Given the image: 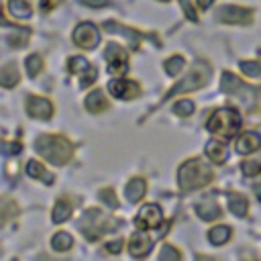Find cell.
Instances as JSON below:
<instances>
[{
	"label": "cell",
	"instance_id": "cell-33",
	"mask_svg": "<svg viewBox=\"0 0 261 261\" xmlns=\"http://www.w3.org/2000/svg\"><path fill=\"white\" fill-rule=\"evenodd\" d=\"M100 200L106 202L110 208H116V206H118V200H116V196H114V190H110V188H106V190L100 192Z\"/></svg>",
	"mask_w": 261,
	"mask_h": 261
},
{
	"label": "cell",
	"instance_id": "cell-37",
	"mask_svg": "<svg viewBox=\"0 0 261 261\" xmlns=\"http://www.w3.org/2000/svg\"><path fill=\"white\" fill-rule=\"evenodd\" d=\"M120 245H122V243H120V241H110V243H108V245H106V249H108V251H110V253H120V249H122V247H120Z\"/></svg>",
	"mask_w": 261,
	"mask_h": 261
},
{
	"label": "cell",
	"instance_id": "cell-8",
	"mask_svg": "<svg viewBox=\"0 0 261 261\" xmlns=\"http://www.w3.org/2000/svg\"><path fill=\"white\" fill-rule=\"evenodd\" d=\"M161 218H163V212L157 204H147L141 208V212L137 214L135 218V224L139 228H157L161 224Z\"/></svg>",
	"mask_w": 261,
	"mask_h": 261
},
{
	"label": "cell",
	"instance_id": "cell-22",
	"mask_svg": "<svg viewBox=\"0 0 261 261\" xmlns=\"http://www.w3.org/2000/svg\"><path fill=\"white\" fill-rule=\"evenodd\" d=\"M230 234H232L230 226H224V224H220V226H214V228H210V232H208V239H210V243H212V245H222V243H226V241L230 239Z\"/></svg>",
	"mask_w": 261,
	"mask_h": 261
},
{
	"label": "cell",
	"instance_id": "cell-1",
	"mask_svg": "<svg viewBox=\"0 0 261 261\" xmlns=\"http://www.w3.org/2000/svg\"><path fill=\"white\" fill-rule=\"evenodd\" d=\"M35 149L43 159H47L53 165H65L71 159V151H73L71 143L65 137H59V135L39 137L37 143H35Z\"/></svg>",
	"mask_w": 261,
	"mask_h": 261
},
{
	"label": "cell",
	"instance_id": "cell-29",
	"mask_svg": "<svg viewBox=\"0 0 261 261\" xmlns=\"http://www.w3.org/2000/svg\"><path fill=\"white\" fill-rule=\"evenodd\" d=\"M71 237L67 234V232H57L53 239H51V247L55 249V251H67L69 247H71Z\"/></svg>",
	"mask_w": 261,
	"mask_h": 261
},
{
	"label": "cell",
	"instance_id": "cell-31",
	"mask_svg": "<svg viewBox=\"0 0 261 261\" xmlns=\"http://www.w3.org/2000/svg\"><path fill=\"white\" fill-rule=\"evenodd\" d=\"M241 69H243L245 75H249V77L261 75V63H259V61H243V63H241Z\"/></svg>",
	"mask_w": 261,
	"mask_h": 261
},
{
	"label": "cell",
	"instance_id": "cell-11",
	"mask_svg": "<svg viewBox=\"0 0 261 261\" xmlns=\"http://www.w3.org/2000/svg\"><path fill=\"white\" fill-rule=\"evenodd\" d=\"M108 90L114 98H120V100H130L139 96V86L128 80H112L108 84Z\"/></svg>",
	"mask_w": 261,
	"mask_h": 261
},
{
	"label": "cell",
	"instance_id": "cell-16",
	"mask_svg": "<svg viewBox=\"0 0 261 261\" xmlns=\"http://www.w3.org/2000/svg\"><path fill=\"white\" fill-rule=\"evenodd\" d=\"M106 108H108V100L104 98V94H102L100 90H94V92L88 94V98H86V110H88V112L100 114V112L106 110Z\"/></svg>",
	"mask_w": 261,
	"mask_h": 261
},
{
	"label": "cell",
	"instance_id": "cell-34",
	"mask_svg": "<svg viewBox=\"0 0 261 261\" xmlns=\"http://www.w3.org/2000/svg\"><path fill=\"white\" fill-rule=\"evenodd\" d=\"M241 169H243L245 175H257L261 171V163L259 161H243Z\"/></svg>",
	"mask_w": 261,
	"mask_h": 261
},
{
	"label": "cell",
	"instance_id": "cell-19",
	"mask_svg": "<svg viewBox=\"0 0 261 261\" xmlns=\"http://www.w3.org/2000/svg\"><path fill=\"white\" fill-rule=\"evenodd\" d=\"M8 10L16 18H31L33 16V8L27 0H8Z\"/></svg>",
	"mask_w": 261,
	"mask_h": 261
},
{
	"label": "cell",
	"instance_id": "cell-5",
	"mask_svg": "<svg viewBox=\"0 0 261 261\" xmlns=\"http://www.w3.org/2000/svg\"><path fill=\"white\" fill-rule=\"evenodd\" d=\"M108 224H110V220L104 218V216L100 214V210H88V212L84 214L82 222H80V226H82L80 230H84V234L94 241V239H98L104 230H110Z\"/></svg>",
	"mask_w": 261,
	"mask_h": 261
},
{
	"label": "cell",
	"instance_id": "cell-24",
	"mask_svg": "<svg viewBox=\"0 0 261 261\" xmlns=\"http://www.w3.org/2000/svg\"><path fill=\"white\" fill-rule=\"evenodd\" d=\"M69 216H71V206H69V202H65V200H59V202L53 206V214H51V220H53V222H65Z\"/></svg>",
	"mask_w": 261,
	"mask_h": 261
},
{
	"label": "cell",
	"instance_id": "cell-21",
	"mask_svg": "<svg viewBox=\"0 0 261 261\" xmlns=\"http://www.w3.org/2000/svg\"><path fill=\"white\" fill-rule=\"evenodd\" d=\"M18 77L20 75H18V69H16L14 63H6L0 71V82H2L4 88H12L14 84H18Z\"/></svg>",
	"mask_w": 261,
	"mask_h": 261
},
{
	"label": "cell",
	"instance_id": "cell-7",
	"mask_svg": "<svg viewBox=\"0 0 261 261\" xmlns=\"http://www.w3.org/2000/svg\"><path fill=\"white\" fill-rule=\"evenodd\" d=\"M104 57H106V61H108V69H110V73L120 75V73H124V71L128 69V55H126V51H124L122 47L110 43V45L106 47Z\"/></svg>",
	"mask_w": 261,
	"mask_h": 261
},
{
	"label": "cell",
	"instance_id": "cell-2",
	"mask_svg": "<svg viewBox=\"0 0 261 261\" xmlns=\"http://www.w3.org/2000/svg\"><path fill=\"white\" fill-rule=\"evenodd\" d=\"M212 177H214L212 165L204 163L202 159H190L177 171V184L181 190H198L208 181H212Z\"/></svg>",
	"mask_w": 261,
	"mask_h": 261
},
{
	"label": "cell",
	"instance_id": "cell-39",
	"mask_svg": "<svg viewBox=\"0 0 261 261\" xmlns=\"http://www.w3.org/2000/svg\"><path fill=\"white\" fill-rule=\"evenodd\" d=\"M196 261H216V259H212V257H206V255H198V257H196Z\"/></svg>",
	"mask_w": 261,
	"mask_h": 261
},
{
	"label": "cell",
	"instance_id": "cell-42",
	"mask_svg": "<svg viewBox=\"0 0 261 261\" xmlns=\"http://www.w3.org/2000/svg\"><path fill=\"white\" fill-rule=\"evenodd\" d=\"M198 2H200V6H204V8H206V6H210V2H212V0H198Z\"/></svg>",
	"mask_w": 261,
	"mask_h": 261
},
{
	"label": "cell",
	"instance_id": "cell-41",
	"mask_svg": "<svg viewBox=\"0 0 261 261\" xmlns=\"http://www.w3.org/2000/svg\"><path fill=\"white\" fill-rule=\"evenodd\" d=\"M255 192H257V198L261 200V184H257V186H255Z\"/></svg>",
	"mask_w": 261,
	"mask_h": 261
},
{
	"label": "cell",
	"instance_id": "cell-28",
	"mask_svg": "<svg viewBox=\"0 0 261 261\" xmlns=\"http://www.w3.org/2000/svg\"><path fill=\"white\" fill-rule=\"evenodd\" d=\"M184 63H186V61H184V57H179V55L169 57V59L165 61V65H163V67H165V73H167V75H177V73L184 69Z\"/></svg>",
	"mask_w": 261,
	"mask_h": 261
},
{
	"label": "cell",
	"instance_id": "cell-35",
	"mask_svg": "<svg viewBox=\"0 0 261 261\" xmlns=\"http://www.w3.org/2000/svg\"><path fill=\"white\" fill-rule=\"evenodd\" d=\"M20 151H22V145L16 143V141L14 143H6V141L2 143V153L4 155H18Z\"/></svg>",
	"mask_w": 261,
	"mask_h": 261
},
{
	"label": "cell",
	"instance_id": "cell-10",
	"mask_svg": "<svg viewBox=\"0 0 261 261\" xmlns=\"http://www.w3.org/2000/svg\"><path fill=\"white\" fill-rule=\"evenodd\" d=\"M27 112H29L33 118L47 120V118L53 116V104H51L47 98H41V96H29V98H27Z\"/></svg>",
	"mask_w": 261,
	"mask_h": 261
},
{
	"label": "cell",
	"instance_id": "cell-13",
	"mask_svg": "<svg viewBox=\"0 0 261 261\" xmlns=\"http://www.w3.org/2000/svg\"><path fill=\"white\" fill-rule=\"evenodd\" d=\"M196 214L202 220H216L220 216V208L216 206V202L212 198H204L202 202L196 204Z\"/></svg>",
	"mask_w": 261,
	"mask_h": 261
},
{
	"label": "cell",
	"instance_id": "cell-9",
	"mask_svg": "<svg viewBox=\"0 0 261 261\" xmlns=\"http://www.w3.org/2000/svg\"><path fill=\"white\" fill-rule=\"evenodd\" d=\"M251 10L249 8H243V6H222L218 10V18L222 22H230V24H247L251 22Z\"/></svg>",
	"mask_w": 261,
	"mask_h": 261
},
{
	"label": "cell",
	"instance_id": "cell-23",
	"mask_svg": "<svg viewBox=\"0 0 261 261\" xmlns=\"http://www.w3.org/2000/svg\"><path fill=\"white\" fill-rule=\"evenodd\" d=\"M90 67H92V65L88 63V59L82 57V55H75V57H71V59L67 61V71H69V73H80V77H82L84 73H88Z\"/></svg>",
	"mask_w": 261,
	"mask_h": 261
},
{
	"label": "cell",
	"instance_id": "cell-40",
	"mask_svg": "<svg viewBox=\"0 0 261 261\" xmlns=\"http://www.w3.org/2000/svg\"><path fill=\"white\" fill-rule=\"evenodd\" d=\"M243 261H259V259H257L255 255H245V257H243Z\"/></svg>",
	"mask_w": 261,
	"mask_h": 261
},
{
	"label": "cell",
	"instance_id": "cell-3",
	"mask_svg": "<svg viewBox=\"0 0 261 261\" xmlns=\"http://www.w3.org/2000/svg\"><path fill=\"white\" fill-rule=\"evenodd\" d=\"M206 128L222 139H232L241 128V116L232 108H218L206 122Z\"/></svg>",
	"mask_w": 261,
	"mask_h": 261
},
{
	"label": "cell",
	"instance_id": "cell-18",
	"mask_svg": "<svg viewBox=\"0 0 261 261\" xmlns=\"http://www.w3.org/2000/svg\"><path fill=\"white\" fill-rule=\"evenodd\" d=\"M27 173L33 177V179H41L43 184H53V173L49 171V169H45L43 167V163H39V161H29L27 163Z\"/></svg>",
	"mask_w": 261,
	"mask_h": 261
},
{
	"label": "cell",
	"instance_id": "cell-14",
	"mask_svg": "<svg viewBox=\"0 0 261 261\" xmlns=\"http://www.w3.org/2000/svg\"><path fill=\"white\" fill-rule=\"evenodd\" d=\"M206 157L212 161V163H224L226 157H228V149L224 143L220 141H208L206 143Z\"/></svg>",
	"mask_w": 261,
	"mask_h": 261
},
{
	"label": "cell",
	"instance_id": "cell-15",
	"mask_svg": "<svg viewBox=\"0 0 261 261\" xmlns=\"http://www.w3.org/2000/svg\"><path fill=\"white\" fill-rule=\"evenodd\" d=\"M261 147V137L257 133H245L237 141V151L239 153H253Z\"/></svg>",
	"mask_w": 261,
	"mask_h": 261
},
{
	"label": "cell",
	"instance_id": "cell-32",
	"mask_svg": "<svg viewBox=\"0 0 261 261\" xmlns=\"http://www.w3.org/2000/svg\"><path fill=\"white\" fill-rule=\"evenodd\" d=\"M194 102L192 100H179L175 106H173V112L175 114H181V116H190L192 112H194Z\"/></svg>",
	"mask_w": 261,
	"mask_h": 261
},
{
	"label": "cell",
	"instance_id": "cell-30",
	"mask_svg": "<svg viewBox=\"0 0 261 261\" xmlns=\"http://www.w3.org/2000/svg\"><path fill=\"white\" fill-rule=\"evenodd\" d=\"M159 261H181V255L173 245H163L159 251Z\"/></svg>",
	"mask_w": 261,
	"mask_h": 261
},
{
	"label": "cell",
	"instance_id": "cell-4",
	"mask_svg": "<svg viewBox=\"0 0 261 261\" xmlns=\"http://www.w3.org/2000/svg\"><path fill=\"white\" fill-rule=\"evenodd\" d=\"M208 77H210V67L204 65V63H198V65L192 67V71H190L179 84H175V86L171 88V92H169L165 98H171V96H175V94H184V92L196 90V88L204 86V84L208 82Z\"/></svg>",
	"mask_w": 261,
	"mask_h": 261
},
{
	"label": "cell",
	"instance_id": "cell-25",
	"mask_svg": "<svg viewBox=\"0 0 261 261\" xmlns=\"http://www.w3.org/2000/svg\"><path fill=\"white\" fill-rule=\"evenodd\" d=\"M241 88H243V82H241L234 73H230V71H224V73H222V90H224V92L237 94Z\"/></svg>",
	"mask_w": 261,
	"mask_h": 261
},
{
	"label": "cell",
	"instance_id": "cell-20",
	"mask_svg": "<svg viewBox=\"0 0 261 261\" xmlns=\"http://www.w3.org/2000/svg\"><path fill=\"white\" fill-rule=\"evenodd\" d=\"M29 41V29H12L10 33H6V43L14 49L24 47Z\"/></svg>",
	"mask_w": 261,
	"mask_h": 261
},
{
	"label": "cell",
	"instance_id": "cell-27",
	"mask_svg": "<svg viewBox=\"0 0 261 261\" xmlns=\"http://www.w3.org/2000/svg\"><path fill=\"white\" fill-rule=\"evenodd\" d=\"M24 67H27V73H29L31 77L39 75V71L43 69V59H41V55H37V53L29 55L27 61H24Z\"/></svg>",
	"mask_w": 261,
	"mask_h": 261
},
{
	"label": "cell",
	"instance_id": "cell-38",
	"mask_svg": "<svg viewBox=\"0 0 261 261\" xmlns=\"http://www.w3.org/2000/svg\"><path fill=\"white\" fill-rule=\"evenodd\" d=\"M82 2L88 6H106L108 4V0H82Z\"/></svg>",
	"mask_w": 261,
	"mask_h": 261
},
{
	"label": "cell",
	"instance_id": "cell-6",
	"mask_svg": "<svg viewBox=\"0 0 261 261\" xmlns=\"http://www.w3.org/2000/svg\"><path fill=\"white\" fill-rule=\"evenodd\" d=\"M73 43L82 49H94L100 43V33L92 22H82L73 31Z\"/></svg>",
	"mask_w": 261,
	"mask_h": 261
},
{
	"label": "cell",
	"instance_id": "cell-12",
	"mask_svg": "<svg viewBox=\"0 0 261 261\" xmlns=\"http://www.w3.org/2000/svg\"><path fill=\"white\" fill-rule=\"evenodd\" d=\"M128 251H130V255L137 257V259L145 257V255L151 251V239H149V234L143 232V230H137V232L130 237V241H128Z\"/></svg>",
	"mask_w": 261,
	"mask_h": 261
},
{
	"label": "cell",
	"instance_id": "cell-43",
	"mask_svg": "<svg viewBox=\"0 0 261 261\" xmlns=\"http://www.w3.org/2000/svg\"><path fill=\"white\" fill-rule=\"evenodd\" d=\"M39 259H41V261H61V259H51V257H45V255H41Z\"/></svg>",
	"mask_w": 261,
	"mask_h": 261
},
{
	"label": "cell",
	"instance_id": "cell-36",
	"mask_svg": "<svg viewBox=\"0 0 261 261\" xmlns=\"http://www.w3.org/2000/svg\"><path fill=\"white\" fill-rule=\"evenodd\" d=\"M179 4H181V8H184V12H186V16H188L190 20H198V14H196V10L192 8V4H190V0H179Z\"/></svg>",
	"mask_w": 261,
	"mask_h": 261
},
{
	"label": "cell",
	"instance_id": "cell-17",
	"mask_svg": "<svg viewBox=\"0 0 261 261\" xmlns=\"http://www.w3.org/2000/svg\"><path fill=\"white\" fill-rule=\"evenodd\" d=\"M145 190H147V184L143 177H133L128 184H126V200L130 204L139 202L143 196H145Z\"/></svg>",
	"mask_w": 261,
	"mask_h": 261
},
{
	"label": "cell",
	"instance_id": "cell-26",
	"mask_svg": "<svg viewBox=\"0 0 261 261\" xmlns=\"http://www.w3.org/2000/svg\"><path fill=\"white\" fill-rule=\"evenodd\" d=\"M228 208H230V212H234L237 216H245V214H247L249 204H247V200H245L243 196L230 194V196H228Z\"/></svg>",
	"mask_w": 261,
	"mask_h": 261
}]
</instances>
